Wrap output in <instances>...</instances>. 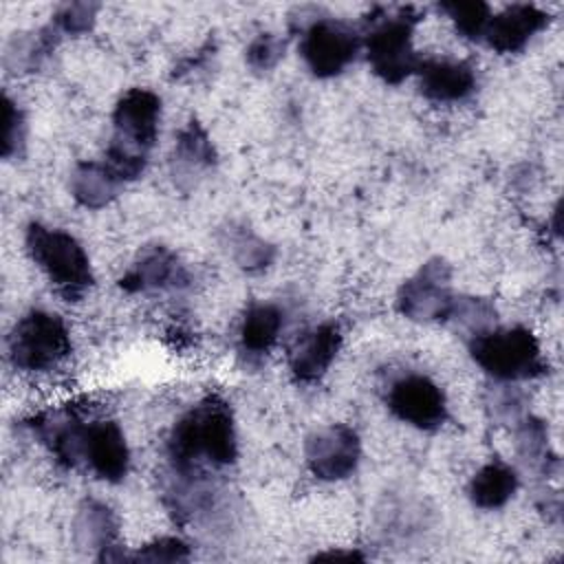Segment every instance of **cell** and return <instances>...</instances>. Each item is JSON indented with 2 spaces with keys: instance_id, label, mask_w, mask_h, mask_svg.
Listing matches in <instances>:
<instances>
[{
  "instance_id": "cell-19",
  "label": "cell",
  "mask_w": 564,
  "mask_h": 564,
  "mask_svg": "<svg viewBox=\"0 0 564 564\" xmlns=\"http://www.w3.org/2000/svg\"><path fill=\"white\" fill-rule=\"evenodd\" d=\"M520 476L509 463L494 458L476 469L467 482V498L476 509L496 511L502 509L518 491Z\"/></svg>"
},
{
  "instance_id": "cell-6",
  "label": "cell",
  "mask_w": 564,
  "mask_h": 564,
  "mask_svg": "<svg viewBox=\"0 0 564 564\" xmlns=\"http://www.w3.org/2000/svg\"><path fill=\"white\" fill-rule=\"evenodd\" d=\"M7 352L13 368L24 372H46L57 368L70 352V330L62 315L31 308L11 328Z\"/></svg>"
},
{
  "instance_id": "cell-11",
  "label": "cell",
  "mask_w": 564,
  "mask_h": 564,
  "mask_svg": "<svg viewBox=\"0 0 564 564\" xmlns=\"http://www.w3.org/2000/svg\"><path fill=\"white\" fill-rule=\"evenodd\" d=\"M82 465L104 482H121L130 471V447L115 419H90L82 430Z\"/></svg>"
},
{
  "instance_id": "cell-13",
  "label": "cell",
  "mask_w": 564,
  "mask_h": 564,
  "mask_svg": "<svg viewBox=\"0 0 564 564\" xmlns=\"http://www.w3.org/2000/svg\"><path fill=\"white\" fill-rule=\"evenodd\" d=\"M73 542L79 551L93 553L97 562H128V553L119 540V520L97 498L79 502L73 518Z\"/></svg>"
},
{
  "instance_id": "cell-28",
  "label": "cell",
  "mask_w": 564,
  "mask_h": 564,
  "mask_svg": "<svg viewBox=\"0 0 564 564\" xmlns=\"http://www.w3.org/2000/svg\"><path fill=\"white\" fill-rule=\"evenodd\" d=\"M99 9L101 4L97 2H66L55 9L51 24L57 29L59 35L79 37L93 31Z\"/></svg>"
},
{
  "instance_id": "cell-1",
  "label": "cell",
  "mask_w": 564,
  "mask_h": 564,
  "mask_svg": "<svg viewBox=\"0 0 564 564\" xmlns=\"http://www.w3.org/2000/svg\"><path fill=\"white\" fill-rule=\"evenodd\" d=\"M174 474H200L207 467H229L238 458V434L229 403L207 394L183 412L165 443Z\"/></svg>"
},
{
  "instance_id": "cell-25",
  "label": "cell",
  "mask_w": 564,
  "mask_h": 564,
  "mask_svg": "<svg viewBox=\"0 0 564 564\" xmlns=\"http://www.w3.org/2000/svg\"><path fill=\"white\" fill-rule=\"evenodd\" d=\"M496 306L480 295H456L447 324L465 330L469 337L496 326Z\"/></svg>"
},
{
  "instance_id": "cell-23",
  "label": "cell",
  "mask_w": 564,
  "mask_h": 564,
  "mask_svg": "<svg viewBox=\"0 0 564 564\" xmlns=\"http://www.w3.org/2000/svg\"><path fill=\"white\" fill-rule=\"evenodd\" d=\"M223 245L231 260L247 273H260L269 269L278 256V249L269 240L260 238L245 225L231 223L227 229H223Z\"/></svg>"
},
{
  "instance_id": "cell-8",
  "label": "cell",
  "mask_w": 564,
  "mask_h": 564,
  "mask_svg": "<svg viewBox=\"0 0 564 564\" xmlns=\"http://www.w3.org/2000/svg\"><path fill=\"white\" fill-rule=\"evenodd\" d=\"M456 293L452 267L443 258L423 262L397 291V311L412 322H447Z\"/></svg>"
},
{
  "instance_id": "cell-14",
  "label": "cell",
  "mask_w": 564,
  "mask_h": 564,
  "mask_svg": "<svg viewBox=\"0 0 564 564\" xmlns=\"http://www.w3.org/2000/svg\"><path fill=\"white\" fill-rule=\"evenodd\" d=\"M341 344L344 333L337 322H322L302 330L286 352L293 379L300 383L319 381L337 359Z\"/></svg>"
},
{
  "instance_id": "cell-26",
  "label": "cell",
  "mask_w": 564,
  "mask_h": 564,
  "mask_svg": "<svg viewBox=\"0 0 564 564\" xmlns=\"http://www.w3.org/2000/svg\"><path fill=\"white\" fill-rule=\"evenodd\" d=\"M485 410L491 421L500 425H516L529 414L527 394L516 383L496 381V386H491L485 394Z\"/></svg>"
},
{
  "instance_id": "cell-20",
  "label": "cell",
  "mask_w": 564,
  "mask_h": 564,
  "mask_svg": "<svg viewBox=\"0 0 564 564\" xmlns=\"http://www.w3.org/2000/svg\"><path fill=\"white\" fill-rule=\"evenodd\" d=\"M284 326V311L271 302H253L242 313L238 326V344L240 350L249 357L267 355Z\"/></svg>"
},
{
  "instance_id": "cell-12",
  "label": "cell",
  "mask_w": 564,
  "mask_h": 564,
  "mask_svg": "<svg viewBox=\"0 0 564 564\" xmlns=\"http://www.w3.org/2000/svg\"><path fill=\"white\" fill-rule=\"evenodd\" d=\"M189 271L183 260L165 245L143 247L128 271L117 280V286L126 293H154L178 291L189 286Z\"/></svg>"
},
{
  "instance_id": "cell-24",
  "label": "cell",
  "mask_w": 564,
  "mask_h": 564,
  "mask_svg": "<svg viewBox=\"0 0 564 564\" xmlns=\"http://www.w3.org/2000/svg\"><path fill=\"white\" fill-rule=\"evenodd\" d=\"M438 11H443L449 22L454 24V31L471 42H482V33L487 29V22L491 18V7L480 0H454V2H441Z\"/></svg>"
},
{
  "instance_id": "cell-7",
  "label": "cell",
  "mask_w": 564,
  "mask_h": 564,
  "mask_svg": "<svg viewBox=\"0 0 564 564\" xmlns=\"http://www.w3.org/2000/svg\"><path fill=\"white\" fill-rule=\"evenodd\" d=\"M300 55L317 79L341 75L361 48L357 29L337 18H311L300 26Z\"/></svg>"
},
{
  "instance_id": "cell-3",
  "label": "cell",
  "mask_w": 564,
  "mask_h": 564,
  "mask_svg": "<svg viewBox=\"0 0 564 564\" xmlns=\"http://www.w3.org/2000/svg\"><path fill=\"white\" fill-rule=\"evenodd\" d=\"M421 22V11L414 7L375 9L361 35V48L370 70L390 86L416 75L421 55L414 51V26Z\"/></svg>"
},
{
  "instance_id": "cell-22",
  "label": "cell",
  "mask_w": 564,
  "mask_h": 564,
  "mask_svg": "<svg viewBox=\"0 0 564 564\" xmlns=\"http://www.w3.org/2000/svg\"><path fill=\"white\" fill-rule=\"evenodd\" d=\"M513 432H516V454L520 463L527 469L549 476L557 467V456L551 452L546 423L533 414H527L513 425Z\"/></svg>"
},
{
  "instance_id": "cell-10",
  "label": "cell",
  "mask_w": 564,
  "mask_h": 564,
  "mask_svg": "<svg viewBox=\"0 0 564 564\" xmlns=\"http://www.w3.org/2000/svg\"><path fill=\"white\" fill-rule=\"evenodd\" d=\"M308 471L324 482L350 478L361 460V438L346 423H330L313 430L304 441Z\"/></svg>"
},
{
  "instance_id": "cell-30",
  "label": "cell",
  "mask_w": 564,
  "mask_h": 564,
  "mask_svg": "<svg viewBox=\"0 0 564 564\" xmlns=\"http://www.w3.org/2000/svg\"><path fill=\"white\" fill-rule=\"evenodd\" d=\"M192 557V549L187 542H183L181 538L174 535H161L154 538L150 542H145L143 546H139L134 553H128V562H152V564H161V562H187Z\"/></svg>"
},
{
  "instance_id": "cell-18",
  "label": "cell",
  "mask_w": 564,
  "mask_h": 564,
  "mask_svg": "<svg viewBox=\"0 0 564 564\" xmlns=\"http://www.w3.org/2000/svg\"><path fill=\"white\" fill-rule=\"evenodd\" d=\"M123 185L106 161H79L68 178L70 196L86 209L108 207L121 194Z\"/></svg>"
},
{
  "instance_id": "cell-9",
  "label": "cell",
  "mask_w": 564,
  "mask_h": 564,
  "mask_svg": "<svg viewBox=\"0 0 564 564\" xmlns=\"http://www.w3.org/2000/svg\"><path fill=\"white\" fill-rule=\"evenodd\" d=\"M388 410L405 425L434 432L445 425L449 410L443 388L423 372H403L388 383Z\"/></svg>"
},
{
  "instance_id": "cell-21",
  "label": "cell",
  "mask_w": 564,
  "mask_h": 564,
  "mask_svg": "<svg viewBox=\"0 0 564 564\" xmlns=\"http://www.w3.org/2000/svg\"><path fill=\"white\" fill-rule=\"evenodd\" d=\"M59 37L62 35L53 24L29 33H15L4 48V68L11 73L37 70L55 51Z\"/></svg>"
},
{
  "instance_id": "cell-16",
  "label": "cell",
  "mask_w": 564,
  "mask_h": 564,
  "mask_svg": "<svg viewBox=\"0 0 564 564\" xmlns=\"http://www.w3.org/2000/svg\"><path fill=\"white\" fill-rule=\"evenodd\" d=\"M416 77H419L421 95L434 104L467 101L478 88L476 68L465 59H449V57L421 59Z\"/></svg>"
},
{
  "instance_id": "cell-29",
  "label": "cell",
  "mask_w": 564,
  "mask_h": 564,
  "mask_svg": "<svg viewBox=\"0 0 564 564\" xmlns=\"http://www.w3.org/2000/svg\"><path fill=\"white\" fill-rule=\"evenodd\" d=\"M284 40L275 33H258L245 48V64L258 73V75H264V73H271L280 59L284 57Z\"/></svg>"
},
{
  "instance_id": "cell-15",
  "label": "cell",
  "mask_w": 564,
  "mask_h": 564,
  "mask_svg": "<svg viewBox=\"0 0 564 564\" xmlns=\"http://www.w3.org/2000/svg\"><path fill=\"white\" fill-rule=\"evenodd\" d=\"M549 22L551 15L538 4L516 2L498 13H491L482 33V42L500 55L520 53L540 31L549 26Z\"/></svg>"
},
{
  "instance_id": "cell-2",
  "label": "cell",
  "mask_w": 564,
  "mask_h": 564,
  "mask_svg": "<svg viewBox=\"0 0 564 564\" xmlns=\"http://www.w3.org/2000/svg\"><path fill=\"white\" fill-rule=\"evenodd\" d=\"M163 104L150 88H128L112 108V137L104 161L123 181H137L159 139Z\"/></svg>"
},
{
  "instance_id": "cell-4",
  "label": "cell",
  "mask_w": 564,
  "mask_h": 564,
  "mask_svg": "<svg viewBox=\"0 0 564 564\" xmlns=\"http://www.w3.org/2000/svg\"><path fill=\"white\" fill-rule=\"evenodd\" d=\"M24 247L33 264L66 302H79L93 289V262L73 234L44 223H29Z\"/></svg>"
},
{
  "instance_id": "cell-27",
  "label": "cell",
  "mask_w": 564,
  "mask_h": 564,
  "mask_svg": "<svg viewBox=\"0 0 564 564\" xmlns=\"http://www.w3.org/2000/svg\"><path fill=\"white\" fill-rule=\"evenodd\" d=\"M26 134H29V123L22 106L4 93L2 95V148H0V154L4 161H20L24 156Z\"/></svg>"
},
{
  "instance_id": "cell-5",
  "label": "cell",
  "mask_w": 564,
  "mask_h": 564,
  "mask_svg": "<svg viewBox=\"0 0 564 564\" xmlns=\"http://www.w3.org/2000/svg\"><path fill=\"white\" fill-rule=\"evenodd\" d=\"M469 357L494 381H529L549 370L542 346L527 326H491L467 339Z\"/></svg>"
},
{
  "instance_id": "cell-17",
  "label": "cell",
  "mask_w": 564,
  "mask_h": 564,
  "mask_svg": "<svg viewBox=\"0 0 564 564\" xmlns=\"http://www.w3.org/2000/svg\"><path fill=\"white\" fill-rule=\"evenodd\" d=\"M218 163V152L209 132L203 128L200 121L189 119L185 126L178 128L172 148V174L174 178L194 181Z\"/></svg>"
},
{
  "instance_id": "cell-31",
  "label": "cell",
  "mask_w": 564,
  "mask_h": 564,
  "mask_svg": "<svg viewBox=\"0 0 564 564\" xmlns=\"http://www.w3.org/2000/svg\"><path fill=\"white\" fill-rule=\"evenodd\" d=\"M311 560L313 562H364L366 555L357 549H328V551L315 553Z\"/></svg>"
}]
</instances>
